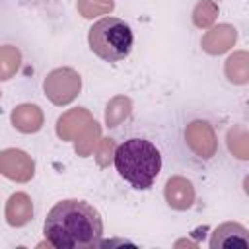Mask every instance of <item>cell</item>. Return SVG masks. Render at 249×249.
I'll list each match as a JSON object with an SVG mask.
<instances>
[{
	"instance_id": "cell-1",
	"label": "cell",
	"mask_w": 249,
	"mask_h": 249,
	"mask_svg": "<svg viewBox=\"0 0 249 249\" xmlns=\"http://www.w3.org/2000/svg\"><path fill=\"white\" fill-rule=\"evenodd\" d=\"M43 233L56 249H88L101 243L103 220L91 204L68 198L49 210Z\"/></svg>"
},
{
	"instance_id": "cell-2",
	"label": "cell",
	"mask_w": 249,
	"mask_h": 249,
	"mask_svg": "<svg viewBox=\"0 0 249 249\" xmlns=\"http://www.w3.org/2000/svg\"><path fill=\"white\" fill-rule=\"evenodd\" d=\"M119 175L138 191H146L154 185L161 169L160 150L144 138L124 140L113 154Z\"/></svg>"
},
{
	"instance_id": "cell-3",
	"label": "cell",
	"mask_w": 249,
	"mask_h": 249,
	"mask_svg": "<svg viewBox=\"0 0 249 249\" xmlns=\"http://www.w3.org/2000/svg\"><path fill=\"white\" fill-rule=\"evenodd\" d=\"M88 43L95 56L105 62L124 60L132 51V29L121 18H101L88 31Z\"/></svg>"
},
{
	"instance_id": "cell-4",
	"label": "cell",
	"mask_w": 249,
	"mask_h": 249,
	"mask_svg": "<svg viewBox=\"0 0 249 249\" xmlns=\"http://www.w3.org/2000/svg\"><path fill=\"white\" fill-rule=\"evenodd\" d=\"M82 80L72 68H56L45 78V93L54 105H66L80 93Z\"/></svg>"
},
{
	"instance_id": "cell-5",
	"label": "cell",
	"mask_w": 249,
	"mask_h": 249,
	"mask_svg": "<svg viewBox=\"0 0 249 249\" xmlns=\"http://www.w3.org/2000/svg\"><path fill=\"white\" fill-rule=\"evenodd\" d=\"M0 173L10 181L27 183L35 173L31 156L18 148H6L0 152Z\"/></svg>"
},
{
	"instance_id": "cell-6",
	"label": "cell",
	"mask_w": 249,
	"mask_h": 249,
	"mask_svg": "<svg viewBox=\"0 0 249 249\" xmlns=\"http://www.w3.org/2000/svg\"><path fill=\"white\" fill-rule=\"evenodd\" d=\"M185 140L189 148L202 160H210L218 150V138L210 123L193 121L185 128Z\"/></svg>"
},
{
	"instance_id": "cell-7",
	"label": "cell",
	"mask_w": 249,
	"mask_h": 249,
	"mask_svg": "<svg viewBox=\"0 0 249 249\" xmlns=\"http://www.w3.org/2000/svg\"><path fill=\"white\" fill-rule=\"evenodd\" d=\"M165 200L175 210H187L195 202V187L189 179L175 175L165 183Z\"/></svg>"
},
{
	"instance_id": "cell-8",
	"label": "cell",
	"mask_w": 249,
	"mask_h": 249,
	"mask_svg": "<svg viewBox=\"0 0 249 249\" xmlns=\"http://www.w3.org/2000/svg\"><path fill=\"white\" fill-rule=\"evenodd\" d=\"M95 119L86 109H72V111H68L66 115H62L58 119L56 132L62 140H76L88 130V126Z\"/></svg>"
},
{
	"instance_id": "cell-9",
	"label": "cell",
	"mask_w": 249,
	"mask_h": 249,
	"mask_svg": "<svg viewBox=\"0 0 249 249\" xmlns=\"http://www.w3.org/2000/svg\"><path fill=\"white\" fill-rule=\"evenodd\" d=\"M235 39H237L235 27L233 25H228V23H222V25L210 29L202 37V49L208 54H222V53H226L228 49L233 47Z\"/></svg>"
},
{
	"instance_id": "cell-10",
	"label": "cell",
	"mask_w": 249,
	"mask_h": 249,
	"mask_svg": "<svg viewBox=\"0 0 249 249\" xmlns=\"http://www.w3.org/2000/svg\"><path fill=\"white\" fill-rule=\"evenodd\" d=\"M43 121H45L43 111L39 109V105H33V103L18 105L12 111V124H14V128L19 130V132H25V134L41 130Z\"/></svg>"
},
{
	"instance_id": "cell-11",
	"label": "cell",
	"mask_w": 249,
	"mask_h": 249,
	"mask_svg": "<svg viewBox=\"0 0 249 249\" xmlns=\"http://www.w3.org/2000/svg\"><path fill=\"white\" fill-rule=\"evenodd\" d=\"M33 216L31 198L25 193H14L6 202V222L14 228L25 226Z\"/></svg>"
},
{
	"instance_id": "cell-12",
	"label": "cell",
	"mask_w": 249,
	"mask_h": 249,
	"mask_svg": "<svg viewBox=\"0 0 249 249\" xmlns=\"http://www.w3.org/2000/svg\"><path fill=\"white\" fill-rule=\"evenodd\" d=\"M247 247L249 245V237H247V230L239 224H222L220 228H216L212 239H210V247Z\"/></svg>"
},
{
	"instance_id": "cell-13",
	"label": "cell",
	"mask_w": 249,
	"mask_h": 249,
	"mask_svg": "<svg viewBox=\"0 0 249 249\" xmlns=\"http://www.w3.org/2000/svg\"><path fill=\"white\" fill-rule=\"evenodd\" d=\"M226 76L233 84H247V80H249V56L245 51H239L226 60Z\"/></svg>"
},
{
	"instance_id": "cell-14",
	"label": "cell",
	"mask_w": 249,
	"mask_h": 249,
	"mask_svg": "<svg viewBox=\"0 0 249 249\" xmlns=\"http://www.w3.org/2000/svg\"><path fill=\"white\" fill-rule=\"evenodd\" d=\"M19 62H21V53L18 51V47L12 45L0 47V80L4 82L14 78V74L19 70Z\"/></svg>"
},
{
	"instance_id": "cell-15",
	"label": "cell",
	"mask_w": 249,
	"mask_h": 249,
	"mask_svg": "<svg viewBox=\"0 0 249 249\" xmlns=\"http://www.w3.org/2000/svg\"><path fill=\"white\" fill-rule=\"evenodd\" d=\"M216 16H218V6H216L212 0H202V2H198V4L195 6V10H193V21H195V25L200 27V29L210 27V25L214 23Z\"/></svg>"
},
{
	"instance_id": "cell-16",
	"label": "cell",
	"mask_w": 249,
	"mask_h": 249,
	"mask_svg": "<svg viewBox=\"0 0 249 249\" xmlns=\"http://www.w3.org/2000/svg\"><path fill=\"white\" fill-rule=\"evenodd\" d=\"M78 12L82 14V18H95V16H103V14H109L113 8H115V2L113 0H78L76 4Z\"/></svg>"
},
{
	"instance_id": "cell-17",
	"label": "cell",
	"mask_w": 249,
	"mask_h": 249,
	"mask_svg": "<svg viewBox=\"0 0 249 249\" xmlns=\"http://www.w3.org/2000/svg\"><path fill=\"white\" fill-rule=\"evenodd\" d=\"M130 113V101L124 99V97H117L113 99L109 105H107V111H105V121H107V126H117L123 119H126Z\"/></svg>"
},
{
	"instance_id": "cell-18",
	"label": "cell",
	"mask_w": 249,
	"mask_h": 249,
	"mask_svg": "<svg viewBox=\"0 0 249 249\" xmlns=\"http://www.w3.org/2000/svg\"><path fill=\"white\" fill-rule=\"evenodd\" d=\"M97 138H99V126H97V123L93 121V123L88 126V130H86L80 138H76V152H78L80 156H89V154L93 152V148H95Z\"/></svg>"
},
{
	"instance_id": "cell-19",
	"label": "cell",
	"mask_w": 249,
	"mask_h": 249,
	"mask_svg": "<svg viewBox=\"0 0 249 249\" xmlns=\"http://www.w3.org/2000/svg\"><path fill=\"white\" fill-rule=\"evenodd\" d=\"M0 95H2V93H0Z\"/></svg>"
}]
</instances>
